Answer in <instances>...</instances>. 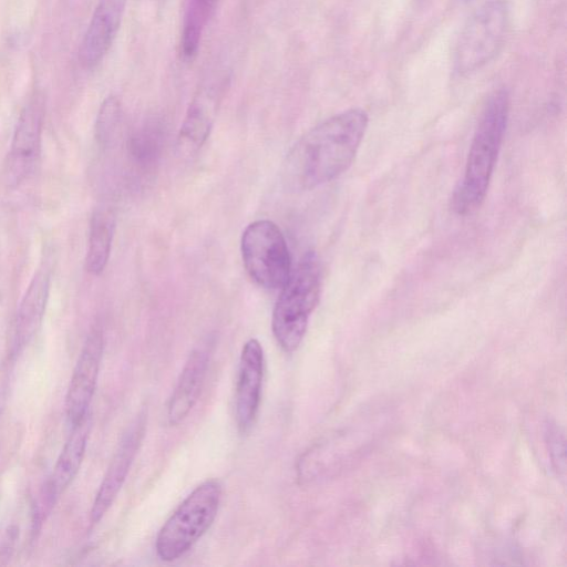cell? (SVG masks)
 <instances>
[{
    "instance_id": "e0dca14e",
    "label": "cell",
    "mask_w": 567,
    "mask_h": 567,
    "mask_svg": "<svg viewBox=\"0 0 567 567\" xmlns=\"http://www.w3.org/2000/svg\"><path fill=\"white\" fill-rule=\"evenodd\" d=\"M215 3L216 0H188L181 34L184 58L193 59L196 55Z\"/></svg>"
},
{
    "instance_id": "ba28073f",
    "label": "cell",
    "mask_w": 567,
    "mask_h": 567,
    "mask_svg": "<svg viewBox=\"0 0 567 567\" xmlns=\"http://www.w3.org/2000/svg\"><path fill=\"white\" fill-rule=\"evenodd\" d=\"M104 349L103 331L94 327L87 334L75 363L65 398V411L73 425L89 415Z\"/></svg>"
},
{
    "instance_id": "30bf717a",
    "label": "cell",
    "mask_w": 567,
    "mask_h": 567,
    "mask_svg": "<svg viewBox=\"0 0 567 567\" xmlns=\"http://www.w3.org/2000/svg\"><path fill=\"white\" fill-rule=\"evenodd\" d=\"M145 431V414H140L127 427L113 455L91 509V522L97 523L116 498Z\"/></svg>"
},
{
    "instance_id": "9a60e30c",
    "label": "cell",
    "mask_w": 567,
    "mask_h": 567,
    "mask_svg": "<svg viewBox=\"0 0 567 567\" xmlns=\"http://www.w3.org/2000/svg\"><path fill=\"white\" fill-rule=\"evenodd\" d=\"M210 350L209 342L196 347L179 374L167 406L171 425L181 423L197 402L206 378Z\"/></svg>"
},
{
    "instance_id": "7a4b0ae2",
    "label": "cell",
    "mask_w": 567,
    "mask_h": 567,
    "mask_svg": "<svg viewBox=\"0 0 567 567\" xmlns=\"http://www.w3.org/2000/svg\"><path fill=\"white\" fill-rule=\"evenodd\" d=\"M509 112L506 90L495 91L486 101L471 143L464 176L451 200L458 215L474 212L483 203L504 138Z\"/></svg>"
},
{
    "instance_id": "2e32d148",
    "label": "cell",
    "mask_w": 567,
    "mask_h": 567,
    "mask_svg": "<svg viewBox=\"0 0 567 567\" xmlns=\"http://www.w3.org/2000/svg\"><path fill=\"white\" fill-rule=\"evenodd\" d=\"M114 228L115 217L112 210L97 208L93 212L90 220L85 257V267L91 275L99 276L106 267L111 254Z\"/></svg>"
},
{
    "instance_id": "ac0fdd59",
    "label": "cell",
    "mask_w": 567,
    "mask_h": 567,
    "mask_svg": "<svg viewBox=\"0 0 567 567\" xmlns=\"http://www.w3.org/2000/svg\"><path fill=\"white\" fill-rule=\"evenodd\" d=\"M122 121V106L114 95L107 96L99 110L95 122V137L102 147L114 141Z\"/></svg>"
},
{
    "instance_id": "277c9868",
    "label": "cell",
    "mask_w": 567,
    "mask_h": 567,
    "mask_svg": "<svg viewBox=\"0 0 567 567\" xmlns=\"http://www.w3.org/2000/svg\"><path fill=\"white\" fill-rule=\"evenodd\" d=\"M221 499V485L207 480L178 505L159 529L155 550L163 561L184 556L213 525Z\"/></svg>"
},
{
    "instance_id": "52a82bcc",
    "label": "cell",
    "mask_w": 567,
    "mask_h": 567,
    "mask_svg": "<svg viewBox=\"0 0 567 567\" xmlns=\"http://www.w3.org/2000/svg\"><path fill=\"white\" fill-rule=\"evenodd\" d=\"M44 109V96L37 91L19 115L4 168L10 187L19 186L35 172L41 154Z\"/></svg>"
},
{
    "instance_id": "5b68a950",
    "label": "cell",
    "mask_w": 567,
    "mask_h": 567,
    "mask_svg": "<svg viewBox=\"0 0 567 567\" xmlns=\"http://www.w3.org/2000/svg\"><path fill=\"white\" fill-rule=\"evenodd\" d=\"M509 25L506 0H486L468 18L454 51V71L467 75L488 63L504 44Z\"/></svg>"
},
{
    "instance_id": "5bb4252c",
    "label": "cell",
    "mask_w": 567,
    "mask_h": 567,
    "mask_svg": "<svg viewBox=\"0 0 567 567\" xmlns=\"http://www.w3.org/2000/svg\"><path fill=\"white\" fill-rule=\"evenodd\" d=\"M90 430L89 415L72 425V431L58 457L53 472L41 496V514L51 507L76 476L87 444Z\"/></svg>"
},
{
    "instance_id": "44dd1931",
    "label": "cell",
    "mask_w": 567,
    "mask_h": 567,
    "mask_svg": "<svg viewBox=\"0 0 567 567\" xmlns=\"http://www.w3.org/2000/svg\"><path fill=\"white\" fill-rule=\"evenodd\" d=\"M18 538L19 527L16 523L7 522L0 525V565L6 564L11 557Z\"/></svg>"
},
{
    "instance_id": "4fadbf2b",
    "label": "cell",
    "mask_w": 567,
    "mask_h": 567,
    "mask_svg": "<svg viewBox=\"0 0 567 567\" xmlns=\"http://www.w3.org/2000/svg\"><path fill=\"white\" fill-rule=\"evenodd\" d=\"M51 286V268L42 264L33 275L19 305L13 326V351L20 352L41 327Z\"/></svg>"
},
{
    "instance_id": "8992f818",
    "label": "cell",
    "mask_w": 567,
    "mask_h": 567,
    "mask_svg": "<svg viewBox=\"0 0 567 567\" xmlns=\"http://www.w3.org/2000/svg\"><path fill=\"white\" fill-rule=\"evenodd\" d=\"M241 257L249 277L265 289H281L291 274L286 239L270 220H256L246 227L241 236Z\"/></svg>"
},
{
    "instance_id": "9c48e42d",
    "label": "cell",
    "mask_w": 567,
    "mask_h": 567,
    "mask_svg": "<svg viewBox=\"0 0 567 567\" xmlns=\"http://www.w3.org/2000/svg\"><path fill=\"white\" fill-rule=\"evenodd\" d=\"M264 351L257 339L243 347L235 394V415L239 431L247 433L254 425L261 398Z\"/></svg>"
},
{
    "instance_id": "8fae6325",
    "label": "cell",
    "mask_w": 567,
    "mask_h": 567,
    "mask_svg": "<svg viewBox=\"0 0 567 567\" xmlns=\"http://www.w3.org/2000/svg\"><path fill=\"white\" fill-rule=\"evenodd\" d=\"M225 90L223 80L203 84L190 102L183 121L178 144L184 152L199 150L209 136Z\"/></svg>"
},
{
    "instance_id": "ffe728a7",
    "label": "cell",
    "mask_w": 567,
    "mask_h": 567,
    "mask_svg": "<svg viewBox=\"0 0 567 567\" xmlns=\"http://www.w3.org/2000/svg\"><path fill=\"white\" fill-rule=\"evenodd\" d=\"M547 444L551 462L557 471L565 472V440L563 433L555 425L547 426Z\"/></svg>"
},
{
    "instance_id": "d6986e66",
    "label": "cell",
    "mask_w": 567,
    "mask_h": 567,
    "mask_svg": "<svg viewBox=\"0 0 567 567\" xmlns=\"http://www.w3.org/2000/svg\"><path fill=\"white\" fill-rule=\"evenodd\" d=\"M159 146V137L154 130H144L136 133L130 142V151L135 162L148 165L155 159Z\"/></svg>"
},
{
    "instance_id": "3957f363",
    "label": "cell",
    "mask_w": 567,
    "mask_h": 567,
    "mask_svg": "<svg viewBox=\"0 0 567 567\" xmlns=\"http://www.w3.org/2000/svg\"><path fill=\"white\" fill-rule=\"evenodd\" d=\"M321 286V271L315 252H307L281 288L271 318L275 339L286 352L301 343L316 308Z\"/></svg>"
},
{
    "instance_id": "7c38bea8",
    "label": "cell",
    "mask_w": 567,
    "mask_h": 567,
    "mask_svg": "<svg viewBox=\"0 0 567 567\" xmlns=\"http://www.w3.org/2000/svg\"><path fill=\"white\" fill-rule=\"evenodd\" d=\"M126 0H99L79 48V60L84 68L101 62L120 29Z\"/></svg>"
},
{
    "instance_id": "6da1fadb",
    "label": "cell",
    "mask_w": 567,
    "mask_h": 567,
    "mask_svg": "<svg viewBox=\"0 0 567 567\" xmlns=\"http://www.w3.org/2000/svg\"><path fill=\"white\" fill-rule=\"evenodd\" d=\"M369 123L368 113L352 107L309 130L289 151L281 181L293 192L333 181L352 164Z\"/></svg>"
}]
</instances>
